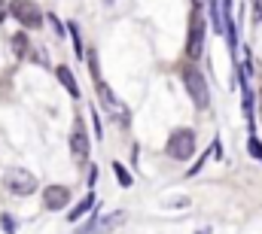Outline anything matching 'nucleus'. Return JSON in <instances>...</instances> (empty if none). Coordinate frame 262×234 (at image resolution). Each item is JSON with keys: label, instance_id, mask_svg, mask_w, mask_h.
Listing matches in <instances>:
<instances>
[{"label": "nucleus", "instance_id": "2eb2a0df", "mask_svg": "<svg viewBox=\"0 0 262 234\" xmlns=\"http://www.w3.org/2000/svg\"><path fill=\"white\" fill-rule=\"evenodd\" d=\"M67 31H70V40H73V49H76V55H82V40H79V28H76V25L70 21V28H67Z\"/></svg>", "mask_w": 262, "mask_h": 234}, {"label": "nucleus", "instance_id": "7ed1b4c3", "mask_svg": "<svg viewBox=\"0 0 262 234\" xmlns=\"http://www.w3.org/2000/svg\"><path fill=\"white\" fill-rule=\"evenodd\" d=\"M9 15L25 28H40L43 25V9L34 0H9Z\"/></svg>", "mask_w": 262, "mask_h": 234}, {"label": "nucleus", "instance_id": "a211bd4d", "mask_svg": "<svg viewBox=\"0 0 262 234\" xmlns=\"http://www.w3.org/2000/svg\"><path fill=\"white\" fill-rule=\"evenodd\" d=\"M0 225H3V231L6 234L15 231V219H12V216H0Z\"/></svg>", "mask_w": 262, "mask_h": 234}, {"label": "nucleus", "instance_id": "39448f33", "mask_svg": "<svg viewBox=\"0 0 262 234\" xmlns=\"http://www.w3.org/2000/svg\"><path fill=\"white\" fill-rule=\"evenodd\" d=\"M186 52H189V58H192V61H195L198 55L204 52V15H201V9H192V15H189Z\"/></svg>", "mask_w": 262, "mask_h": 234}, {"label": "nucleus", "instance_id": "f8f14e48", "mask_svg": "<svg viewBox=\"0 0 262 234\" xmlns=\"http://www.w3.org/2000/svg\"><path fill=\"white\" fill-rule=\"evenodd\" d=\"M113 174H116V179H119L122 189H131V174H128V168H125L122 161H113Z\"/></svg>", "mask_w": 262, "mask_h": 234}, {"label": "nucleus", "instance_id": "4be33fe9", "mask_svg": "<svg viewBox=\"0 0 262 234\" xmlns=\"http://www.w3.org/2000/svg\"><path fill=\"white\" fill-rule=\"evenodd\" d=\"M104 3H107V6H110V3H113V0H104Z\"/></svg>", "mask_w": 262, "mask_h": 234}, {"label": "nucleus", "instance_id": "423d86ee", "mask_svg": "<svg viewBox=\"0 0 262 234\" xmlns=\"http://www.w3.org/2000/svg\"><path fill=\"white\" fill-rule=\"evenodd\" d=\"M70 152H73V158H76L79 165L89 158V134H85V125H82V119H76V122H73V134H70Z\"/></svg>", "mask_w": 262, "mask_h": 234}, {"label": "nucleus", "instance_id": "6ab92c4d", "mask_svg": "<svg viewBox=\"0 0 262 234\" xmlns=\"http://www.w3.org/2000/svg\"><path fill=\"white\" fill-rule=\"evenodd\" d=\"M253 18L262 21V0H253Z\"/></svg>", "mask_w": 262, "mask_h": 234}, {"label": "nucleus", "instance_id": "f03ea898", "mask_svg": "<svg viewBox=\"0 0 262 234\" xmlns=\"http://www.w3.org/2000/svg\"><path fill=\"white\" fill-rule=\"evenodd\" d=\"M165 149H168V155L177 158V161L189 158V155L195 152V131H192V128H180V131H174V134L168 137Z\"/></svg>", "mask_w": 262, "mask_h": 234}, {"label": "nucleus", "instance_id": "dca6fc26", "mask_svg": "<svg viewBox=\"0 0 262 234\" xmlns=\"http://www.w3.org/2000/svg\"><path fill=\"white\" fill-rule=\"evenodd\" d=\"M162 204H165L168 210H171V207H189V198H165Z\"/></svg>", "mask_w": 262, "mask_h": 234}, {"label": "nucleus", "instance_id": "9b49d317", "mask_svg": "<svg viewBox=\"0 0 262 234\" xmlns=\"http://www.w3.org/2000/svg\"><path fill=\"white\" fill-rule=\"evenodd\" d=\"M95 204H98V201H95V195H85V198H82V201H79V204H76V207H73V210L67 213V219H70V222L82 219L85 213H92V207H95Z\"/></svg>", "mask_w": 262, "mask_h": 234}, {"label": "nucleus", "instance_id": "6e6552de", "mask_svg": "<svg viewBox=\"0 0 262 234\" xmlns=\"http://www.w3.org/2000/svg\"><path fill=\"white\" fill-rule=\"evenodd\" d=\"M125 210H113L110 216H104V219H98V225H95V231L98 234H110L113 228H119V225H125Z\"/></svg>", "mask_w": 262, "mask_h": 234}, {"label": "nucleus", "instance_id": "f3484780", "mask_svg": "<svg viewBox=\"0 0 262 234\" xmlns=\"http://www.w3.org/2000/svg\"><path fill=\"white\" fill-rule=\"evenodd\" d=\"M85 58H89V70H92V76H95V79H101V73H98V55H95V52H89Z\"/></svg>", "mask_w": 262, "mask_h": 234}, {"label": "nucleus", "instance_id": "20e7f679", "mask_svg": "<svg viewBox=\"0 0 262 234\" xmlns=\"http://www.w3.org/2000/svg\"><path fill=\"white\" fill-rule=\"evenodd\" d=\"M3 182H6V189L12 192V195H34V189H37V176L31 174V171H25V168H9L6 174H3Z\"/></svg>", "mask_w": 262, "mask_h": 234}, {"label": "nucleus", "instance_id": "4468645a", "mask_svg": "<svg viewBox=\"0 0 262 234\" xmlns=\"http://www.w3.org/2000/svg\"><path fill=\"white\" fill-rule=\"evenodd\" d=\"M247 152H250L253 158H259V161H262V143H259V137H253V134H250V140H247Z\"/></svg>", "mask_w": 262, "mask_h": 234}, {"label": "nucleus", "instance_id": "aec40b11", "mask_svg": "<svg viewBox=\"0 0 262 234\" xmlns=\"http://www.w3.org/2000/svg\"><path fill=\"white\" fill-rule=\"evenodd\" d=\"M6 18V6H3V0H0V21Z\"/></svg>", "mask_w": 262, "mask_h": 234}, {"label": "nucleus", "instance_id": "0eeeda50", "mask_svg": "<svg viewBox=\"0 0 262 234\" xmlns=\"http://www.w3.org/2000/svg\"><path fill=\"white\" fill-rule=\"evenodd\" d=\"M67 201H70L67 185H46V192H43V207L46 210H64Z\"/></svg>", "mask_w": 262, "mask_h": 234}, {"label": "nucleus", "instance_id": "412c9836", "mask_svg": "<svg viewBox=\"0 0 262 234\" xmlns=\"http://www.w3.org/2000/svg\"><path fill=\"white\" fill-rule=\"evenodd\" d=\"M259 119H262V95H259Z\"/></svg>", "mask_w": 262, "mask_h": 234}, {"label": "nucleus", "instance_id": "1a4fd4ad", "mask_svg": "<svg viewBox=\"0 0 262 234\" xmlns=\"http://www.w3.org/2000/svg\"><path fill=\"white\" fill-rule=\"evenodd\" d=\"M55 73H58V82L67 88V95H70V98H79V85H76V76L70 73V67L58 64V70H55Z\"/></svg>", "mask_w": 262, "mask_h": 234}, {"label": "nucleus", "instance_id": "ddd939ff", "mask_svg": "<svg viewBox=\"0 0 262 234\" xmlns=\"http://www.w3.org/2000/svg\"><path fill=\"white\" fill-rule=\"evenodd\" d=\"M12 52H15L18 58L28 52V37H25V34H15V37H12Z\"/></svg>", "mask_w": 262, "mask_h": 234}, {"label": "nucleus", "instance_id": "f257e3e1", "mask_svg": "<svg viewBox=\"0 0 262 234\" xmlns=\"http://www.w3.org/2000/svg\"><path fill=\"white\" fill-rule=\"evenodd\" d=\"M183 85H186V95L192 98V104H195L198 110H207L210 88H207V82H204V76H201V70H198L195 64H186L183 67Z\"/></svg>", "mask_w": 262, "mask_h": 234}, {"label": "nucleus", "instance_id": "9d476101", "mask_svg": "<svg viewBox=\"0 0 262 234\" xmlns=\"http://www.w3.org/2000/svg\"><path fill=\"white\" fill-rule=\"evenodd\" d=\"M220 155H223V146H220V140H213V143H210V149H207V152H204V155H201V158H198L195 165H192V168H189V171H186V176L198 174V171H201V168H204V165H207V161H210V158H220Z\"/></svg>", "mask_w": 262, "mask_h": 234}]
</instances>
